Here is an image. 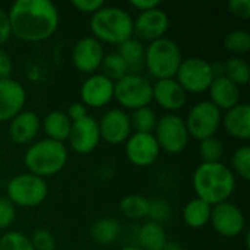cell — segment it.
<instances>
[{"label": "cell", "instance_id": "cell-31", "mask_svg": "<svg viewBox=\"0 0 250 250\" xmlns=\"http://www.w3.org/2000/svg\"><path fill=\"white\" fill-rule=\"evenodd\" d=\"M224 48L233 54V57H242L250 51V34L249 31L237 28L230 31L224 37Z\"/></svg>", "mask_w": 250, "mask_h": 250}, {"label": "cell", "instance_id": "cell-27", "mask_svg": "<svg viewBox=\"0 0 250 250\" xmlns=\"http://www.w3.org/2000/svg\"><path fill=\"white\" fill-rule=\"evenodd\" d=\"M212 207L199 198L190 199L183 208V221L190 229H202L209 224Z\"/></svg>", "mask_w": 250, "mask_h": 250}, {"label": "cell", "instance_id": "cell-3", "mask_svg": "<svg viewBox=\"0 0 250 250\" xmlns=\"http://www.w3.org/2000/svg\"><path fill=\"white\" fill-rule=\"evenodd\" d=\"M89 29L101 44L107 42L117 47L133 37V16L123 7L104 4L91 15Z\"/></svg>", "mask_w": 250, "mask_h": 250}, {"label": "cell", "instance_id": "cell-28", "mask_svg": "<svg viewBox=\"0 0 250 250\" xmlns=\"http://www.w3.org/2000/svg\"><path fill=\"white\" fill-rule=\"evenodd\" d=\"M148 204L149 199L142 195H127L119 204L120 214L127 220H142L148 215Z\"/></svg>", "mask_w": 250, "mask_h": 250}, {"label": "cell", "instance_id": "cell-30", "mask_svg": "<svg viewBox=\"0 0 250 250\" xmlns=\"http://www.w3.org/2000/svg\"><path fill=\"white\" fill-rule=\"evenodd\" d=\"M129 117H130L132 130L136 133H152L158 122L157 113L149 105L133 110L132 114H129Z\"/></svg>", "mask_w": 250, "mask_h": 250}, {"label": "cell", "instance_id": "cell-46", "mask_svg": "<svg viewBox=\"0 0 250 250\" xmlns=\"http://www.w3.org/2000/svg\"><path fill=\"white\" fill-rule=\"evenodd\" d=\"M119 250H144L142 248H139V246H123V248H120Z\"/></svg>", "mask_w": 250, "mask_h": 250}, {"label": "cell", "instance_id": "cell-13", "mask_svg": "<svg viewBox=\"0 0 250 250\" xmlns=\"http://www.w3.org/2000/svg\"><path fill=\"white\" fill-rule=\"evenodd\" d=\"M97 122L101 141L108 145H122L133 133L129 113L120 107L107 110Z\"/></svg>", "mask_w": 250, "mask_h": 250}, {"label": "cell", "instance_id": "cell-41", "mask_svg": "<svg viewBox=\"0 0 250 250\" xmlns=\"http://www.w3.org/2000/svg\"><path fill=\"white\" fill-rule=\"evenodd\" d=\"M66 114H67V117L70 119V122H72V123L79 122V120L85 119L86 116H89V114H88V108H86L81 101H75V103H72V104L69 105V108H67Z\"/></svg>", "mask_w": 250, "mask_h": 250}, {"label": "cell", "instance_id": "cell-47", "mask_svg": "<svg viewBox=\"0 0 250 250\" xmlns=\"http://www.w3.org/2000/svg\"><path fill=\"white\" fill-rule=\"evenodd\" d=\"M56 250H67V249H56Z\"/></svg>", "mask_w": 250, "mask_h": 250}, {"label": "cell", "instance_id": "cell-10", "mask_svg": "<svg viewBox=\"0 0 250 250\" xmlns=\"http://www.w3.org/2000/svg\"><path fill=\"white\" fill-rule=\"evenodd\" d=\"M174 79L180 83L186 94H202L208 91L215 76L211 63L195 56L182 60Z\"/></svg>", "mask_w": 250, "mask_h": 250}, {"label": "cell", "instance_id": "cell-17", "mask_svg": "<svg viewBox=\"0 0 250 250\" xmlns=\"http://www.w3.org/2000/svg\"><path fill=\"white\" fill-rule=\"evenodd\" d=\"M67 142L69 146L79 155H88L95 151L101 142L97 119L86 116L85 119L72 123Z\"/></svg>", "mask_w": 250, "mask_h": 250}, {"label": "cell", "instance_id": "cell-18", "mask_svg": "<svg viewBox=\"0 0 250 250\" xmlns=\"http://www.w3.org/2000/svg\"><path fill=\"white\" fill-rule=\"evenodd\" d=\"M26 104V91L22 83L9 78L0 81V123L10 122Z\"/></svg>", "mask_w": 250, "mask_h": 250}, {"label": "cell", "instance_id": "cell-15", "mask_svg": "<svg viewBox=\"0 0 250 250\" xmlns=\"http://www.w3.org/2000/svg\"><path fill=\"white\" fill-rule=\"evenodd\" d=\"M126 158L135 167H151L158 160L161 149L152 133L133 132L125 142Z\"/></svg>", "mask_w": 250, "mask_h": 250}, {"label": "cell", "instance_id": "cell-43", "mask_svg": "<svg viewBox=\"0 0 250 250\" xmlns=\"http://www.w3.org/2000/svg\"><path fill=\"white\" fill-rule=\"evenodd\" d=\"M13 70V62L7 51L0 48V81L9 79Z\"/></svg>", "mask_w": 250, "mask_h": 250}, {"label": "cell", "instance_id": "cell-8", "mask_svg": "<svg viewBox=\"0 0 250 250\" xmlns=\"http://www.w3.org/2000/svg\"><path fill=\"white\" fill-rule=\"evenodd\" d=\"M152 135L161 152H167L170 155L182 154L188 148L190 141L185 119L180 117L177 113H167L158 117Z\"/></svg>", "mask_w": 250, "mask_h": 250}, {"label": "cell", "instance_id": "cell-16", "mask_svg": "<svg viewBox=\"0 0 250 250\" xmlns=\"http://www.w3.org/2000/svg\"><path fill=\"white\" fill-rule=\"evenodd\" d=\"M79 94L86 108H103L114 100V82L97 72L82 82Z\"/></svg>", "mask_w": 250, "mask_h": 250}, {"label": "cell", "instance_id": "cell-34", "mask_svg": "<svg viewBox=\"0 0 250 250\" xmlns=\"http://www.w3.org/2000/svg\"><path fill=\"white\" fill-rule=\"evenodd\" d=\"M231 171L239 179L248 182L250 180V146L242 145L231 155Z\"/></svg>", "mask_w": 250, "mask_h": 250}, {"label": "cell", "instance_id": "cell-6", "mask_svg": "<svg viewBox=\"0 0 250 250\" xmlns=\"http://www.w3.org/2000/svg\"><path fill=\"white\" fill-rule=\"evenodd\" d=\"M48 196V185L44 179L31 173L13 176L6 185V198L18 208L40 207Z\"/></svg>", "mask_w": 250, "mask_h": 250}, {"label": "cell", "instance_id": "cell-20", "mask_svg": "<svg viewBox=\"0 0 250 250\" xmlns=\"http://www.w3.org/2000/svg\"><path fill=\"white\" fill-rule=\"evenodd\" d=\"M41 129V120L32 110H22L9 122V138L16 145H31L37 141Z\"/></svg>", "mask_w": 250, "mask_h": 250}, {"label": "cell", "instance_id": "cell-36", "mask_svg": "<svg viewBox=\"0 0 250 250\" xmlns=\"http://www.w3.org/2000/svg\"><path fill=\"white\" fill-rule=\"evenodd\" d=\"M0 250H34L31 240L22 231H7L0 237Z\"/></svg>", "mask_w": 250, "mask_h": 250}, {"label": "cell", "instance_id": "cell-26", "mask_svg": "<svg viewBox=\"0 0 250 250\" xmlns=\"http://www.w3.org/2000/svg\"><path fill=\"white\" fill-rule=\"evenodd\" d=\"M125 60L129 73H141L145 69V44L136 38H129L127 41L117 45L116 50Z\"/></svg>", "mask_w": 250, "mask_h": 250}, {"label": "cell", "instance_id": "cell-44", "mask_svg": "<svg viewBox=\"0 0 250 250\" xmlns=\"http://www.w3.org/2000/svg\"><path fill=\"white\" fill-rule=\"evenodd\" d=\"M130 6L141 13V12H146V10L160 7V1L158 0H132Z\"/></svg>", "mask_w": 250, "mask_h": 250}, {"label": "cell", "instance_id": "cell-22", "mask_svg": "<svg viewBox=\"0 0 250 250\" xmlns=\"http://www.w3.org/2000/svg\"><path fill=\"white\" fill-rule=\"evenodd\" d=\"M209 101L221 111H227L237 105L242 98L240 86L233 83L226 76H218L208 88Z\"/></svg>", "mask_w": 250, "mask_h": 250}, {"label": "cell", "instance_id": "cell-33", "mask_svg": "<svg viewBox=\"0 0 250 250\" xmlns=\"http://www.w3.org/2000/svg\"><path fill=\"white\" fill-rule=\"evenodd\" d=\"M198 152L202 163H221L224 157V144L217 136L207 138L199 142Z\"/></svg>", "mask_w": 250, "mask_h": 250}, {"label": "cell", "instance_id": "cell-24", "mask_svg": "<svg viewBox=\"0 0 250 250\" xmlns=\"http://www.w3.org/2000/svg\"><path fill=\"white\" fill-rule=\"evenodd\" d=\"M91 239L95 245L110 246L117 242L122 234V224L114 217H103L94 221L91 227Z\"/></svg>", "mask_w": 250, "mask_h": 250}, {"label": "cell", "instance_id": "cell-11", "mask_svg": "<svg viewBox=\"0 0 250 250\" xmlns=\"http://www.w3.org/2000/svg\"><path fill=\"white\" fill-rule=\"evenodd\" d=\"M209 224L221 237L234 239L245 231L246 218L236 204L227 201L212 207Z\"/></svg>", "mask_w": 250, "mask_h": 250}, {"label": "cell", "instance_id": "cell-42", "mask_svg": "<svg viewBox=\"0 0 250 250\" xmlns=\"http://www.w3.org/2000/svg\"><path fill=\"white\" fill-rule=\"evenodd\" d=\"M10 37H12V31L7 18V10L0 7V48L10 40Z\"/></svg>", "mask_w": 250, "mask_h": 250}, {"label": "cell", "instance_id": "cell-39", "mask_svg": "<svg viewBox=\"0 0 250 250\" xmlns=\"http://www.w3.org/2000/svg\"><path fill=\"white\" fill-rule=\"evenodd\" d=\"M230 13L237 19H249L250 18V0H231L229 1Z\"/></svg>", "mask_w": 250, "mask_h": 250}, {"label": "cell", "instance_id": "cell-37", "mask_svg": "<svg viewBox=\"0 0 250 250\" xmlns=\"http://www.w3.org/2000/svg\"><path fill=\"white\" fill-rule=\"evenodd\" d=\"M29 240L34 250H56V239L47 229H37L31 234Z\"/></svg>", "mask_w": 250, "mask_h": 250}, {"label": "cell", "instance_id": "cell-40", "mask_svg": "<svg viewBox=\"0 0 250 250\" xmlns=\"http://www.w3.org/2000/svg\"><path fill=\"white\" fill-rule=\"evenodd\" d=\"M76 10H79L81 13H86V15H94L97 10H100L105 3L103 0H73L70 3Z\"/></svg>", "mask_w": 250, "mask_h": 250}, {"label": "cell", "instance_id": "cell-23", "mask_svg": "<svg viewBox=\"0 0 250 250\" xmlns=\"http://www.w3.org/2000/svg\"><path fill=\"white\" fill-rule=\"evenodd\" d=\"M72 122L67 117L66 111L54 110L45 114V117L41 122V129L47 135V139L64 144L67 142L69 133H70Z\"/></svg>", "mask_w": 250, "mask_h": 250}, {"label": "cell", "instance_id": "cell-2", "mask_svg": "<svg viewBox=\"0 0 250 250\" xmlns=\"http://www.w3.org/2000/svg\"><path fill=\"white\" fill-rule=\"evenodd\" d=\"M196 198L211 207L227 202L236 190V176L224 163H202L192 176Z\"/></svg>", "mask_w": 250, "mask_h": 250}, {"label": "cell", "instance_id": "cell-45", "mask_svg": "<svg viewBox=\"0 0 250 250\" xmlns=\"http://www.w3.org/2000/svg\"><path fill=\"white\" fill-rule=\"evenodd\" d=\"M163 250H185V248L180 245V243H177V242H167V245L163 248Z\"/></svg>", "mask_w": 250, "mask_h": 250}, {"label": "cell", "instance_id": "cell-29", "mask_svg": "<svg viewBox=\"0 0 250 250\" xmlns=\"http://www.w3.org/2000/svg\"><path fill=\"white\" fill-rule=\"evenodd\" d=\"M237 86H245L249 83L250 67L249 63L243 57H230L224 62V75Z\"/></svg>", "mask_w": 250, "mask_h": 250}, {"label": "cell", "instance_id": "cell-1", "mask_svg": "<svg viewBox=\"0 0 250 250\" xmlns=\"http://www.w3.org/2000/svg\"><path fill=\"white\" fill-rule=\"evenodd\" d=\"M12 37L25 42L50 40L60 23V13L50 0H16L7 10Z\"/></svg>", "mask_w": 250, "mask_h": 250}, {"label": "cell", "instance_id": "cell-19", "mask_svg": "<svg viewBox=\"0 0 250 250\" xmlns=\"http://www.w3.org/2000/svg\"><path fill=\"white\" fill-rule=\"evenodd\" d=\"M152 101L167 113H177L186 105L188 94L174 78L161 79L152 83Z\"/></svg>", "mask_w": 250, "mask_h": 250}, {"label": "cell", "instance_id": "cell-4", "mask_svg": "<svg viewBox=\"0 0 250 250\" xmlns=\"http://www.w3.org/2000/svg\"><path fill=\"white\" fill-rule=\"evenodd\" d=\"M69 152L64 144L40 139L28 145V149L23 155V164L28 173L38 176L41 179L53 177L59 174L67 164Z\"/></svg>", "mask_w": 250, "mask_h": 250}, {"label": "cell", "instance_id": "cell-14", "mask_svg": "<svg viewBox=\"0 0 250 250\" xmlns=\"http://www.w3.org/2000/svg\"><path fill=\"white\" fill-rule=\"evenodd\" d=\"M104 54L103 44L92 35H86L75 42L72 48V63L76 70L89 76L100 70Z\"/></svg>", "mask_w": 250, "mask_h": 250}, {"label": "cell", "instance_id": "cell-5", "mask_svg": "<svg viewBox=\"0 0 250 250\" xmlns=\"http://www.w3.org/2000/svg\"><path fill=\"white\" fill-rule=\"evenodd\" d=\"M182 60L180 47L167 37L152 41L145 47V69L155 81L174 78Z\"/></svg>", "mask_w": 250, "mask_h": 250}, {"label": "cell", "instance_id": "cell-25", "mask_svg": "<svg viewBox=\"0 0 250 250\" xmlns=\"http://www.w3.org/2000/svg\"><path fill=\"white\" fill-rule=\"evenodd\" d=\"M136 240V246L144 250H163L168 242L164 226L154 221H146L138 229Z\"/></svg>", "mask_w": 250, "mask_h": 250}, {"label": "cell", "instance_id": "cell-12", "mask_svg": "<svg viewBox=\"0 0 250 250\" xmlns=\"http://www.w3.org/2000/svg\"><path fill=\"white\" fill-rule=\"evenodd\" d=\"M170 28V18L166 10L155 7L141 12L133 19V38L144 42H152L164 38Z\"/></svg>", "mask_w": 250, "mask_h": 250}, {"label": "cell", "instance_id": "cell-21", "mask_svg": "<svg viewBox=\"0 0 250 250\" xmlns=\"http://www.w3.org/2000/svg\"><path fill=\"white\" fill-rule=\"evenodd\" d=\"M221 126L229 136L239 141H248L250 138V105L248 103H239L233 108L223 113Z\"/></svg>", "mask_w": 250, "mask_h": 250}, {"label": "cell", "instance_id": "cell-35", "mask_svg": "<svg viewBox=\"0 0 250 250\" xmlns=\"http://www.w3.org/2000/svg\"><path fill=\"white\" fill-rule=\"evenodd\" d=\"M149 221L158 223V224H164L171 218V205L163 199V198H154L149 199L148 204V215Z\"/></svg>", "mask_w": 250, "mask_h": 250}, {"label": "cell", "instance_id": "cell-7", "mask_svg": "<svg viewBox=\"0 0 250 250\" xmlns=\"http://www.w3.org/2000/svg\"><path fill=\"white\" fill-rule=\"evenodd\" d=\"M114 100L125 111L148 107L152 103V82L142 73H127L114 82Z\"/></svg>", "mask_w": 250, "mask_h": 250}, {"label": "cell", "instance_id": "cell-38", "mask_svg": "<svg viewBox=\"0 0 250 250\" xmlns=\"http://www.w3.org/2000/svg\"><path fill=\"white\" fill-rule=\"evenodd\" d=\"M16 220V207L6 198L0 196V230H7Z\"/></svg>", "mask_w": 250, "mask_h": 250}, {"label": "cell", "instance_id": "cell-9", "mask_svg": "<svg viewBox=\"0 0 250 250\" xmlns=\"http://www.w3.org/2000/svg\"><path fill=\"white\" fill-rule=\"evenodd\" d=\"M221 117L223 111L218 110L209 100L198 101L190 107L185 119L189 136L198 142L215 136L221 126Z\"/></svg>", "mask_w": 250, "mask_h": 250}, {"label": "cell", "instance_id": "cell-32", "mask_svg": "<svg viewBox=\"0 0 250 250\" xmlns=\"http://www.w3.org/2000/svg\"><path fill=\"white\" fill-rule=\"evenodd\" d=\"M100 69H101V73L113 82L122 79L123 76H126L129 73V69L125 63V60L122 59V56L117 51L104 54Z\"/></svg>", "mask_w": 250, "mask_h": 250}]
</instances>
